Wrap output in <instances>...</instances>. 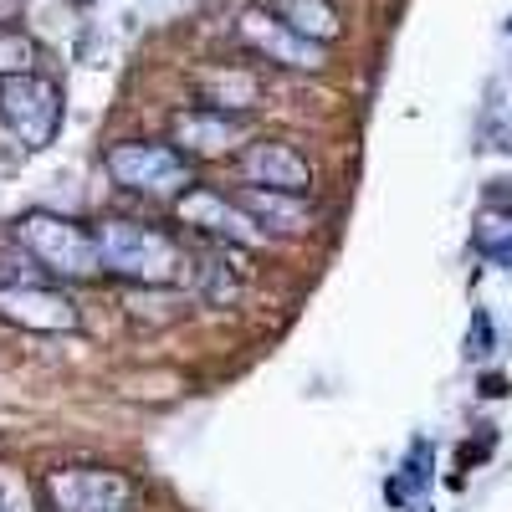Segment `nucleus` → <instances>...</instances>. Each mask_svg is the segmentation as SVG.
Here are the masks:
<instances>
[{"mask_svg": "<svg viewBox=\"0 0 512 512\" xmlns=\"http://www.w3.org/2000/svg\"><path fill=\"white\" fill-rule=\"evenodd\" d=\"M98 246H103V267L134 287H175L185 277V251L180 241L144 226V221H103L98 226Z\"/></svg>", "mask_w": 512, "mask_h": 512, "instance_id": "1", "label": "nucleus"}, {"mask_svg": "<svg viewBox=\"0 0 512 512\" xmlns=\"http://www.w3.org/2000/svg\"><path fill=\"white\" fill-rule=\"evenodd\" d=\"M41 267H47V277H62V282H88L103 267V246H98V231L77 226L67 216H52V210H26V216L16 221L11 231Z\"/></svg>", "mask_w": 512, "mask_h": 512, "instance_id": "2", "label": "nucleus"}, {"mask_svg": "<svg viewBox=\"0 0 512 512\" xmlns=\"http://www.w3.org/2000/svg\"><path fill=\"white\" fill-rule=\"evenodd\" d=\"M103 164L134 195H185L190 190V159L169 139H123L103 154Z\"/></svg>", "mask_w": 512, "mask_h": 512, "instance_id": "3", "label": "nucleus"}, {"mask_svg": "<svg viewBox=\"0 0 512 512\" xmlns=\"http://www.w3.org/2000/svg\"><path fill=\"white\" fill-rule=\"evenodd\" d=\"M0 123L21 139V149H47L62 128V88L52 77H6L0 82Z\"/></svg>", "mask_w": 512, "mask_h": 512, "instance_id": "4", "label": "nucleus"}, {"mask_svg": "<svg viewBox=\"0 0 512 512\" xmlns=\"http://www.w3.org/2000/svg\"><path fill=\"white\" fill-rule=\"evenodd\" d=\"M175 216H180V226H190L200 236H216L226 246H262L267 241V231L246 216L241 200L226 195V190H216V185H190L175 200Z\"/></svg>", "mask_w": 512, "mask_h": 512, "instance_id": "5", "label": "nucleus"}, {"mask_svg": "<svg viewBox=\"0 0 512 512\" xmlns=\"http://www.w3.org/2000/svg\"><path fill=\"white\" fill-rule=\"evenodd\" d=\"M236 31H241V41H246L251 52H262L267 62H277V67H287V72H323V62H328V47L308 41L303 31H292L272 6L241 11Z\"/></svg>", "mask_w": 512, "mask_h": 512, "instance_id": "6", "label": "nucleus"}, {"mask_svg": "<svg viewBox=\"0 0 512 512\" xmlns=\"http://www.w3.org/2000/svg\"><path fill=\"white\" fill-rule=\"evenodd\" d=\"M251 134V118L246 113H226V108H185L175 113V123H169V144H175L185 159H226L246 144Z\"/></svg>", "mask_w": 512, "mask_h": 512, "instance_id": "7", "label": "nucleus"}, {"mask_svg": "<svg viewBox=\"0 0 512 512\" xmlns=\"http://www.w3.org/2000/svg\"><path fill=\"white\" fill-rule=\"evenodd\" d=\"M47 492L57 512H128L134 507V482L108 466H67L47 477Z\"/></svg>", "mask_w": 512, "mask_h": 512, "instance_id": "8", "label": "nucleus"}, {"mask_svg": "<svg viewBox=\"0 0 512 512\" xmlns=\"http://www.w3.org/2000/svg\"><path fill=\"white\" fill-rule=\"evenodd\" d=\"M0 318H6L11 328H26V333H72L82 323L77 303L52 282L0 287Z\"/></svg>", "mask_w": 512, "mask_h": 512, "instance_id": "9", "label": "nucleus"}, {"mask_svg": "<svg viewBox=\"0 0 512 512\" xmlns=\"http://www.w3.org/2000/svg\"><path fill=\"white\" fill-rule=\"evenodd\" d=\"M241 169L251 185L287 190V195H308L313 190V164L297 154L287 139H256L241 149Z\"/></svg>", "mask_w": 512, "mask_h": 512, "instance_id": "10", "label": "nucleus"}, {"mask_svg": "<svg viewBox=\"0 0 512 512\" xmlns=\"http://www.w3.org/2000/svg\"><path fill=\"white\" fill-rule=\"evenodd\" d=\"M241 210L262 226L267 236H303L313 226V210L303 195H287V190H267V185H241L236 190Z\"/></svg>", "mask_w": 512, "mask_h": 512, "instance_id": "11", "label": "nucleus"}, {"mask_svg": "<svg viewBox=\"0 0 512 512\" xmlns=\"http://www.w3.org/2000/svg\"><path fill=\"white\" fill-rule=\"evenodd\" d=\"M200 103L226 108V113H251L256 103H262V82H256L251 72H236V67L200 72Z\"/></svg>", "mask_w": 512, "mask_h": 512, "instance_id": "12", "label": "nucleus"}, {"mask_svg": "<svg viewBox=\"0 0 512 512\" xmlns=\"http://www.w3.org/2000/svg\"><path fill=\"white\" fill-rule=\"evenodd\" d=\"M292 31H303L308 41H318V47H328V41H338V31H344V21H338L333 0H277L272 6Z\"/></svg>", "mask_w": 512, "mask_h": 512, "instance_id": "13", "label": "nucleus"}, {"mask_svg": "<svg viewBox=\"0 0 512 512\" xmlns=\"http://www.w3.org/2000/svg\"><path fill=\"white\" fill-rule=\"evenodd\" d=\"M31 72H41L36 36H31L26 26L0 21V82H6V77H31Z\"/></svg>", "mask_w": 512, "mask_h": 512, "instance_id": "14", "label": "nucleus"}, {"mask_svg": "<svg viewBox=\"0 0 512 512\" xmlns=\"http://www.w3.org/2000/svg\"><path fill=\"white\" fill-rule=\"evenodd\" d=\"M195 282H200V297H205V303H216V308H236V297H241V277L221 267V256H205V262L195 267Z\"/></svg>", "mask_w": 512, "mask_h": 512, "instance_id": "15", "label": "nucleus"}, {"mask_svg": "<svg viewBox=\"0 0 512 512\" xmlns=\"http://www.w3.org/2000/svg\"><path fill=\"white\" fill-rule=\"evenodd\" d=\"M16 6L31 16V21H41V16H47V11H62V0H16Z\"/></svg>", "mask_w": 512, "mask_h": 512, "instance_id": "16", "label": "nucleus"}, {"mask_svg": "<svg viewBox=\"0 0 512 512\" xmlns=\"http://www.w3.org/2000/svg\"><path fill=\"white\" fill-rule=\"evenodd\" d=\"M6 6H11V0H0V11H6Z\"/></svg>", "mask_w": 512, "mask_h": 512, "instance_id": "17", "label": "nucleus"}]
</instances>
